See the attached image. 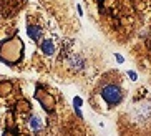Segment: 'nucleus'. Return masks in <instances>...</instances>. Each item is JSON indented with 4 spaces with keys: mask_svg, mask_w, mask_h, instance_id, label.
Segmentation results:
<instances>
[{
    "mask_svg": "<svg viewBox=\"0 0 151 136\" xmlns=\"http://www.w3.org/2000/svg\"><path fill=\"white\" fill-rule=\"evenodd\" d=\"M13 40L15 38H10V40H5L0 43V60L8 63V65L17 63L22 58V51H23L22 42L17 40V43L13 45Z\"/></svg>",
    "mask_w": 151,
    "mask_h": 136,
    "instance_id": "f257e3e1",
    "label": "nucleus"
},
{
    "mask_svg": "<svg viewBox=\"0 0 151 136\" xmlns=\"http://www.w3.org/2000/svg\"><path fill=\"white\" fill-rule=\"evenodd\" d=\"M101 98H103L110 106L118 105L121 101V98H123L121 88L118 85H113V83H111V85H106L103 90H101Z\"/></svg>",
    "mask_w": 151,
    "mask_h": 136,
    "instance_id": "f03ea898",
    "label": "nucleus"
},
{
    "mask_svg": "<svg viewBox=\"0 0 151 136\" xmlns=\"http://www.w3.org/2000/svg\"><path fill=\"white\" fill-rule=\"evenodd\" d=\"M27 35L30 37L32 40L38 42L40 40V35H42V28L38 25H27Z\"/></svg>",
    "mask_w": 151,
    "mask_h": 136,
    "instance_id": "7ed1b4c3",
    "label": "nucleus"
},
{
    "mask_svg": "<svg viewBox=\"0 0 151 136\" xmlns=\"http://www.w3.org/2000/svg\"><path fill=\"white\" fill-rule=\"evenodd\" d=\"M40 48H42V51L45 53V55H53V51H55V45H53V40H50V38L43 40L42 43H40Z\"/></svg>",
    "mask_w": 151,
    "mask_h": 136,
    "instance_id": "20e7f679",
    "label": "nucleus"
},
{
    "mask_svg": "<svg viewBox=\"0 0 151 136\" xmlns=\"http://www.w3.org/2000/svg\"><path fill=\"white\" fill-rule=\"evenodd\" d=\"M30 128L35 131V133H38V131L42 130V120H40L38 116H32L30 118Z\"/></svg>",
    "mask_w": 151,
    "mask_h": 136,
    "instance_id": "39448f33",
    "label": "nucleus"
},
{
    "mask_svg": "<svg viewBox=\"0 0 151 136\" xmlns=\"http://www.w3.org/2000/svg\"><path fill=\"white\" fill-rule=\"evenodd\" d=\"M81 105H83V100H81L80 96H75V98H73V108H80Z\"/></svg>",
    "mask_w": 151,
    "mask_h": 136,
    "instance_id": "423d86ee",
    "label": "nucleus"
},
{
    "mask_svg": "<svg viewBox=\"0 0 151 136\" xmlns=\"http://www.w3.org/2000/svg\"><path fill=\"white\" fill-rule=\"evenodd\" d=\"M128 76H130L131 80L135 81V80H138V75H136V71H133V70H130L128 71Z\"/></svg>",
    "mask_w": 151,
    "mask_h": 136,
    "instance_id": "0eeeda50",
    "label": "nucleus"
},
{
    "mask_svg": "<svg viewBox=\"0 0 151 136\" xmlns=\"http://www.w3.org/2000/svg\"><path fill=\"white\" fill-rule=\"evenodd\" d=\"M115 58H116V61H118V63H123V61H125V58H123L120 53H115Z\"/></svg>",
    "mask_w": 151,
    "mask_h": 136,
    "instance_id": "6e6552de",
    "label": "nucleus"
},
{
    "mask_svg": "<svg viewBox=\"0 0 151 136\" xmlns=\"http://www.w3.org/2000/svg\"><path fill=\"white\" fill-rule=\"evenodd\" d=\"M75 113H77V116H78V118H83V113H81V110H80V108H75Z\"/></svg>",
    "mask_w": 151,
    "mask_h": 136,
    "instance_id": "1a4fd4ad",
    "label": "nucleus"
},
{
    "mask_svg": "<svg viewBox=\"0 0 151 136\" xmlns=\"http://www.w3.org/2000/svg\"><path fill=\"white\" fill-rule=\"evenodd\" d=\"M77 10H78V13H80V17H81V15H83V8H81V7H77Z\"/></svg>",
    "mask_w": 151,
    "mask_h": 136,
    "instance_id": "9d476101",
    "label": "nucleus"
}]
</instances>
